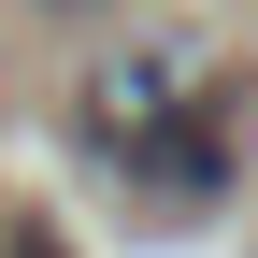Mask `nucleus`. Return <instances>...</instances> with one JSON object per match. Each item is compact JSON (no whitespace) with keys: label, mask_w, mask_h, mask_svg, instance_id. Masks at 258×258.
I'll return each mask as SVG.
<instances>
[{"label":"nucleus","mask_w":258,"mask_h":258,"mask_svg":"<svg viewBox=\"0 0 258 258\" xmlns=\"http://www.w3.org/2000/svg\"><path fill=\"white\" fill-rule=\"evenodd\" d=\"M158 86H172V57H115V72L86 86V129L129 158V144H144V115H158Z\"/></svg>","instance_id":"f257e3e1"},{"label":"nucleus","mask_w":258,"mask_h":258,"mask_svg":"<svg viewBox=\"0 0 258 258\" xmlns=\"http://www.w3.org/2000/svg\"><path fill=\"white\" fill-rule=\"evenodd\" d=\"M0 258H72V244H57V230H15V244H0Z\"/></svg>","instance_id":"f03ea898"}]
</instances>
